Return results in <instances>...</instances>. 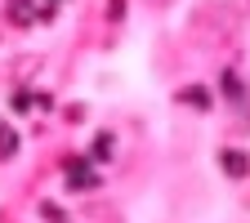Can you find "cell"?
I'll return each instance as SVG.
<instances>
[{"label": "cell", "mask_w": 250, "mask_h": 223, "mask_svg": "<svg viewBox=\"0 0 250 223\" xmlns=\"http://www.w3.org/2000/svg\"><path fill=\"white\" fill-rule=\"evenodd\" d=\"M14 147H18L14 130H9V125H0V156H14Z\"/></svg>", "instance_id": "obj_2"}, {"label": "cell", "mask_w": 250, "mask_h": 223, "mask_svg": "<svg viewBox=\"0 0 250 223\" xmlns=\"http://www.w3.org/2000/svg\"><path fill=\"white\" fill-rule=\"evenodd\" d=\"M183 99H188V103H192V107H210V94H206V89H188V94H183Z\"/></svg>", "instance_id": "obj_3"}, {"label": "cell", "mask_w": 250, "mask_h": 223, "mask_svg": "<svg viewBox=\"0 0 250 223\" xmlns=\"http://www.w3.org/2000/svg\"><path fill=\"white\" fill-rule=\"evenodd\" d=\"M224 170H228V174H237V179H241V174H246V170H250V161H246V156H241V152H224Z\"/></svg>", "instance_id": "obj_1"}]
</instances>
